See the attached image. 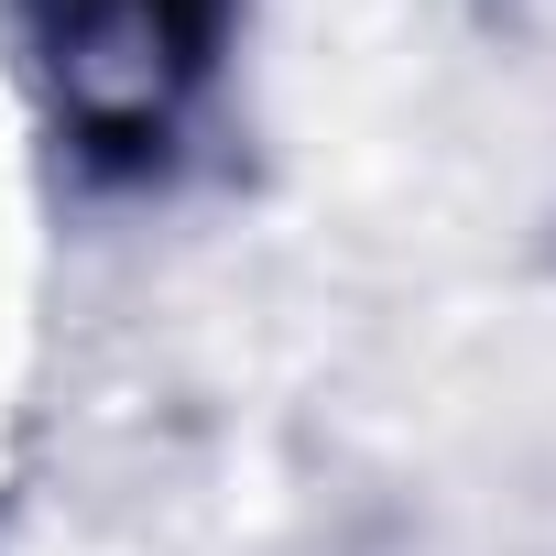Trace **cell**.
Segmentation results:
<instances>
[{
  "label": "cell",
  "mask_w": 556,
  "mask_h": 556,
  "mask_svg": "<svg viewBox=\"0 0 556 556\" xmlns=\"http://www.w3.org/2000/svg\"><path fill=\"white\" fill-rule=\"evenodd\" d=\"M23 45L55 99V131L88 164L142 175L175 153L197 88L218 77L229 0H23Z\"/></svg>",
  "instance_id": "1"
}]
</instances>
